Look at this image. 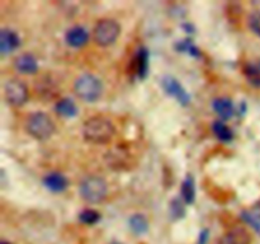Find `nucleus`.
Instances as JSON below:
<instances>
[{
	"instance_id": "1",
	"label": "nucleus",
	"mask_w": 260,
	"mask_h": 244,
	"mask_svg": "<svg viewBox=\"0 0 260 244\" xmlns=\"http://www.w3.org/2000/svg\"><path fill=\"white\" fill-rule=\"evenodd\" d=\"M116 129L109 118L104 116H94L86 119L83 126V136L94 144H104L113 137Z\"/></svg>"
},
{
	"instance_id": "2",
	"label": "nucleus",
	"mask_w": 260,
	"mask_h": 244,
	"mask_svg": "<svg viewBox=\"0 0 260 244\" xmlns=\"http://www.w3.org/2000/svg\"><path fill=\"white\" fill-rule=\"evenodd\" d=\"M74 92L84 102L93 103L103 93V83L91 73H83L74 81Z\"/></svg>"
},
{
	"instance_id": "3",
	"label": "nucleus",
	"mask_w": 260,
	"mask_h": 244,
	"mask_svg": "<svg viewBox=\"0 0 260 244\" xmlns=\"http://www.w3.org/2000/svg\"><path fill=\"white\" fill-rule=\"evenodd\" d=\"M79 193L89 203H99L108 195V185L99 175H86L79 185Z\"/></svg>"
},
{
	"instance_id": "4",
	"label": "nucleus",
	"mask_w": 260,
	"mask_h": 244,
	"mask_svg": "<svg viewBox=\"0 0 260 244\" xmlns=\"http://www.w3.org/2000/svg\"><path fill=\"white\" fill-rule=\"evenodd\" d=\"M25 129L28 134L37 140H46L55 131V124L52 118L45 112H33L25 121Z\"/></svg>"
},
{
	"instance_id": "5",
	"label": "nucleus",
	"mask_w": 260,
	"mask_h": 244,
	"mask_svg": "<svg viewBox=\"0 0 260 244\" xmlns=\"http://www.w3.org/2000/svg\"><path fill=\"white\" fill-rule=\"evenodd\" d=\"M121 33V25L111 18L101 19L93 28V40L99 46H109L114 43Z\"/></svg>"
},
{
	"instance_id": "6",
	"label": "nucleus",
	"mask_w": 260,
	"mask_h": 244,
	"mask_svg": "<svg viewBox=\"0 0 260 244\" xmlns=\"http://www.w3.org/2000/svg\"><path fill=\"white\" fill-rule=\"evenodd\" d=\"M29 90L27 84L20 79H9L4 84V98L10 106H23L28 101Z\"/></svg>"
},
{
	"instance_id": "7",
	"label": "nucleus",
	"mask_w": 260,
	"mask_h": 244,
	"mask_svg": "<svg viewBox=\"0 0 260 244\" xmlns=\"http://www.w3.org/2000/svg\"><path fill=\"white\" fill-rule=\"evenodd\" d=\"M161 85L164 88V90L167 92L169 96L175 97L178 99L180 104H188L190 102V96L188 94V92L183 88L182 84L174 78V76L165 75L161 79Z\"/></svg>"
},
{
	"instance_id": "8",
	"label": "nucleus",
	"mask_w": 260,
	"mask_h": 244,
	"mask_svg": "<svg viewBox=\"0 0 260 244\" xmlns=\"http://www.w3.org/2000/svg\"><path fill=\"white\" fill-rule=\"evenodd\" d=\"M65 41L71 47H83L89 41V32L83 25H73L65 33Z\"/></svg>"
},
{
	"instance_id": "9",
	"label": "nucleus",
	"mask_w": 260,
	"mask_h": 244,
	"mask_svg": "<svg viewBox=\"0 0 260 244\" xmlns=\"http://www.w3.org/2000/svg\"><path fill=\"white\" fill-rule=\"evenodd\" d=\"M20 38L17 32L10 28H2L0 30V52L3 55L13 52L15 48L19 47Z\"/></svg>"
},
{
	"instance_id": "10",
	"label": "nucleus",
	"mask_w": 260,
	"mask_h": 244,
	"mask_svg": "<svg viewBox=\"0 0 260 244\" xmlns=\"http://www.w3.org/2000/svg\"><path fill=\"white\" fill-rule=\"evenodd\" d=\"M43 185L51 192H63L68 188L69 180L62 173L50 172L43 177Z\"/></svg>"
},
{
	"instance_id": "11",
	"label": "nucleus",
	"mask_w": 260,
	"mask_h": 244,
	"mask_svg": "<svg viewBox=\"0 0 260 244\" xmlns=\"http://www.w3.org/2000/svg\"><path fill=\"white\" fill-rule=\"evenodd\" d=\"M14 68L22 74H35L38 70V61L32 53H20L14 58Z\"/></svg>"
},
{
	"instance_id": "12",
	"label": "nucleus",
	"mask_w": 260,
	"mask_h": 244,
	"mask_svg": "<svg viewBox=\"0 0 260 244\" xmlns=\"http://www.w3.org/2000/svg\"><path fill=\"white\" fill-rule=\"evenodd\" d=\"M212 108L222 119H229L235 113L234 103L228 97H217L212 101Z\"/></svg>"
},
{
	"instance_id": "13",
	"label": "nucleus",
	"mask_w": 260,
	"mask_h": 244,
	"mask_svg": "<svg viewBox=\"0 0 260 244\" xmlns=\"http://www.w3.org/2000/svg\"><path fill=\"white\" fill-rule=\"evenodd\" d=\"M55 111L58 116L70 118V117H75L78 114V106L73 99L65 97V98H61L56 102Z\"/></svg>"
},
{
	"instance_id": "14",
	"label": "nucleus",
	"mask_w": 260,
	"mask_h": 244,
	"mask_svg": "<svg viewBox=\"0 0 260 244\" xmlns=\"http://www.w3.org/2000/svg\"><path fill=\"white\" fill-rule=\"evenodd\" d=\"M135 65V73L140 76V78H145L149 70V52L145 47H140L137 50L136 55L134 58Z\"/></svg>"
},
{
	"instance_id": "15",
	"label": "nucleus",
	"mask_w": 260,
	"mask_h": 244,
	"mask_svg": "<svg viewBox=\"0 0 260 244\" xmlns=\"http://www.w3.org/2000/svg\"><path fill=\"white\" fill-rule=\"evenodd\" d=\"M129 229L136 235H144L149 230V221L142 214H135L128 220Z\"/></svg>"
},
{
	"instance_id": "16",
	"label": "nucleus",
	"mask_w": 260,
	"mask_h": 244,
	"mask_svg": "<svg viewBox=\"0 0 260 244\" xmlns=\"http://www.w3.org/2000/svg\"><path fill=\"white\" fill-rule=\"evenodd\" d=\"M180 193H182V198L187 205L194 202L196 198V186H194V179H193L192 175H187L185 179L182 182L180 186Z\"/></svg>"
},
{
	"instance_id": "17",
	"label": "nucleus",
	"mask_w": 260,
	"mask_h": 244,
	"mask_svg": "<svg viewBox=\"0 0 260 244\" xmlns=\"http://www.w3.org/2000/svg\"><path fill=\"white\" fill-rule=\"evenodd\" d=\"M233 244H251V235L243 226H235L226 233Z\"/></svg>"
},
{
	"instance_id": "18",
	"label": "nucleus",
	"mask_w": 260,
	"mask_h": 244,
	"mask_svg": "<svg viewBox=\"0 0 260 244\" xmlns=\"http://www.w3.org/2000/svg\"><path fill=\"white\" fill-rule=\"evenodd\" d=\"M212 131L213 134H215V136L217 137L220 141L229 142L234 139V134L233 131H231V129L225 124V122L221 121V119L213 121Z\"/></svg>"
},
{
	"instance_id": "19",
	"label": "nucleus",
	"mask_w": 260,
	"mask_h": 244,
	"mask_svg": "<svg viewBox=\"0 0 260 244\" xmlns=\"http://www.w3.org/2000/svg\"><path fill=\"white\" fill-rule=\"evenodd\" d=\"M175 47H177V50L180 51V52H188L189 55L194 56V57H198V56H201L200 48H198L197 46H196L194 43H193L192 41L189 40V38H187V40L179 41V42L175 45Z\"/></svg>"
},
{
	"instance_id": "20",
	"label": "nucleus",
	"mask_w": 260,
	"mask_h": 244,
	"mask_svg": "<svg viewBox=\"0 0 260 244\" xmlns=\"http://www.w3.org/2000/svg\"><path fill=\"white\" fill-rule=\"evenodd\" d=\"M241 219L246 224H249L256 233L260 234V214L255 212V211L245 210L241 212Z\"/></svg>"
},
{
	"instance_id": "21",
	"label": "nucleus",
	"mask_w": 260,
	"mask_h": 244,
	"mask_svg": "<svg viewBox=\"0 0 260 244\" xmlns=\"http://www.w3.org/2000/svg\"><path fill=\"white\" fill-rule=\"evenodd\" d=\"M99 219H101V215L98 211L93 210V208H85L79 214V220L85 225H94L98 223Z\"/></svg>"
},
{
	"instance_id": "22",
	"label": "nucleus",
	"mask_w": 260,
	"mask_h": 244,
	"mask_svg": "<svg viewBox=\"0 0 260 244\" xmlns=\"http://www.w3.org/2000/svg\"><path fill=\"white\" fill-rule=\"evenodd\" d=\"M170 212L172 216L175 219H179L184 216V206H183V201L180 198H174V200L170 202Z\"/></svg>"
},
{
	"instance_id": "23",
	"label": "nucleus",
	"mask_w": 260,
	"mask_h": 244,
	"mask_svg": "<svg viewBox=\"0 0 260 244\" xmlns=\"http://www.w3.org/2000/svg\"><path fill=\"white\" fill-rule=\"evenodd\" d=\"M245 74L248 76V79L250 80L251 84L254 85L260 86V69L256 68L254 65H246L245 68Z\"/></svg>"
},
{
	"instance_id": "24",
	"label": "nucleus",
	"mask_w": 260,
	"mask_h": 244,
	"mask_svg": "<svg viewBox=\"0 0 260 244\" xmlns=\"http://www.w3.org/2000/svg\"><path fill=\"white\" fill-rule=\"evenodd\" d=\"M249 27L251 28L254 33L260 36V12L256 10V12H253L250 15H249Z\"/></svg>"
},
{
	"instance_id": "25",
	"label": "nucleus",
	"mask_w": 260,
	"mask_h": 244,
	"mask_svg": "<svg viewBox=\"0 0 260 244\" xmlns=\"http://www.w3.org/2000/svg\"><path fill=\"white\" fill-rule=\"evenodd\" d=\"M207 239H208V230H207V229H205V230L201 231L198 244H206V243H207Z\"/></svg>"
},
{
	"instance_id": "26",
	"label": "nucleus",
	"mask_w": 260,
	"mask_h": 244,
	"mask_svg": "<svg viewBox=\"0 0 260 244\" xmlns=\"http://www.w3.org/2000/svg\"><path fill=\"white\" fill-rule=\"evenodd\" d=\"M216 244H233V243H231V240L229 239V236L225 234V235H222L221 238L217 239Z\"/></svg>"
},
{
	"instance_id": "27",
	"label": "nucleus",
	"mask_w": 260,
	"mask_h": 244,
	"mask_svg": "<svg viewBox=\"0 0 260 244\" xmlns=\"http://www.w3.org/2000/svg\"><path fill=\"white\" fill-rule=\"evenodd\" d=\"M183 27L187 29V32H193V29H194V27H193V25H190V24H188V23H184V24H183Z\"/></svg>"
},
{
	"instance_id": "28",
	"label": "nucleus",
	"mask_w": 260,
	"mask_h": 244,
	"mask_svg": "<svg viewBox=\"0 0 260 244\" xmlns=\"http://www.w3.org/2000/svg\"><path fill=\"white\" fill-rule=\"evenodd\" d=\"M0 244H9V243H8V241H5V240H3Z\"/></svg>"
},
{
	"instance_id": "29",
	"label": "nucleus",
	"mask_w": 260,
	"mask_h": 244,
	"mask_svg": "<svg viewBox=\"0 0 260 244\" xmlns=\"http://www.w3.org/2000/svg\"><path fill=\"white\" fill-rule=\"evenodd\" d=\"M111 244H121V243H118V241H112Z\"/></svg>"
}]
</instances>
